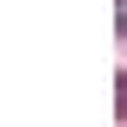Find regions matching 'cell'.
Wrapping results in <instances>:
<instances>
[{"mask_svg": "<svg viewBox=\"0 0 127 127\" xmlns=\"http://www.w3.org/2000/svg\"><path fill=\"white\" fill-rule=\"evenodd\" d=\"M121 95H127V76H121Z\"/></svg>", "mask_w": 127, "mask_h": 127, "instance_id": "obj_1", "label": "cell"}]
</instances>
